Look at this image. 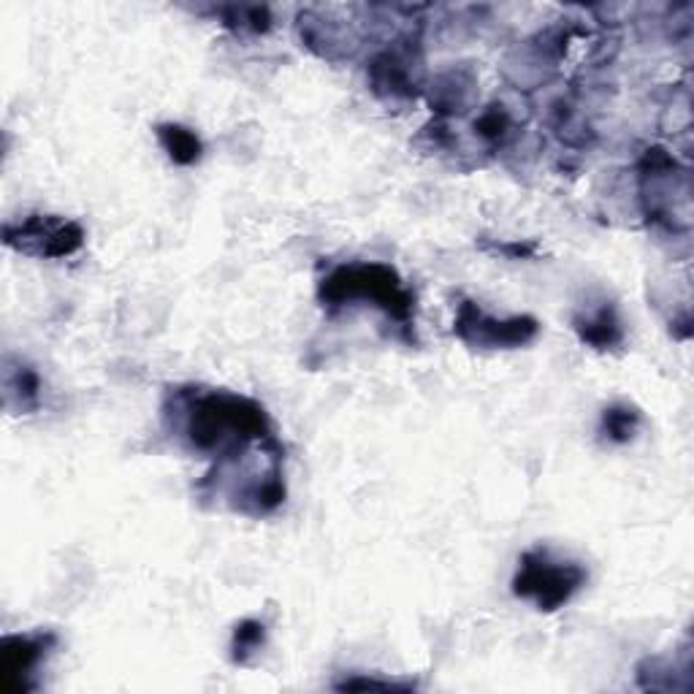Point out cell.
<instances>
[{
  "label": "cell",
  "instance_id": "9",
  "mask_svg": "<svg viewBox=\"0 0 694 694\" xmlns=\"http://www.w3.org/2000/svg\"><path fill=\"white\" fill-rule=\"evenodd\" d=\"M156 134L171 163L193 166L204 156V145H201L199 136L190 128L180 126V122H163V126H158Z\"/></svg>",
  "mask_w": 694,
  "mask_h": 694
},
{
  "label": "cell",
  "instance_id": "10",
  "mask_svg": "<svg viewBox=\"0 0 694 694\" xmlns=\"http://www.w3.org/2000/svg\"><path fill=\"white\" fill-rule=\"evenodd\" d=\"M370 76L372 85H375L377 90H385L388 95H405V98L413 95L410 68H407V63L402 61L399 55H394V52L377 55L370 65Z\"/></svg>",
  "mask_w": 694,
  "mask_h": 694
},
{
  "label": "cell",
  "instance_id": "12",
  "mask_svg": "<svg viewBox=\"0 0 694 694\" xmlns=\"http://www.w3.org/2000/svg\"><path fill=\"white\" fill-rule=\"evenodd\" d=\"M266 627L255 619H245L236 624L234 638H231V660L234 664H247L264 649Z\"/></svg>",
  "mask_w": 694,
  "mask_h": 694
},
{
  "label": "cell",
  "instance_id": "3",
  "mask_svg": "<svg viewBox=\"0 0 694 694\" xmlns=\"http://www.w3.org/2000/svg\"><path fill=\"white\" fill-rule=\"evenodd\" d=\"M586 569L573 559H562L551 548H530L521 554L513 578V595L530 600L537 610L554 613L586 586Z\"/></svg>",
  "mask_w": 694,
  "mask_h": 694
},
{
  "label": "cell",
  "instance_id": "5",
  "mask_svg": "<svg viewBox=\"0 0 694 694\" xmlns=\"http://www.w3.org/2000/svg\"><path fill=\"white\" fill-rule=\"evenodd\" d=\"M6 247L33 258H68L85 245V231L79 223L57 215H28L20 223L3 225Z\"/></svg>",
  "mask_w": 694,
  "mask_h": 694
},
{
  "label": "cell",
  "instance_id": "8",
  "mask_svg": "<svg viewBox=\"0 0 694 694\" xmlns=\"http://www.w3.org/2000/svg\"><path fill=\"white\" fill-rule=\"evenodd\" d=\"M3 388H6V405L17 407L20 413H31L39 407V394H41V380L28 364H11V359L6 361L3 372Z\"/></svg>",
  "mask_w": 694,
  "mask_h": 694
},
{
  "label": "cell",
  "instance_id": "11",
  "mask_svg": "<svg viewBox=\"0 0 694 694\" xmlns=\"http://www.w3.org/2000/svg\"><path fill=\"white\" fill-rule=\"evenodd\" d=\"M640 429V413L630 405H610L608 410L602 413V424L600 431L608 437L610 442L624 445L630 442Z\"/></svg>",
  "mask_w": 694,
  "mask_h": 694
},
{
  "label": "cell",
  "instance_id": "1",
  "mask_svg": "<svg viewBox=\"0 0 694 694\" xmlns=\"http://www.w3.org/2000/svg\"><path fill=\"white\" fill-rule=\"evenodd\" d=\"M182 437L195 453L215 459L217 474L245 461L253 450H282L264 405L231 391L188 388L174 396Z\"/></svg>",
  "mask_w": 694,
  "mask_h": 694
},
{
  "label": "cell",
  "instance_id": "6",
  "mask_svg": "<svg viewBox=\"0 0 694 694\" xmlns=\"http://www.w3.org/2000/svg\"><path fill=\"white\" fill-rule=\"evenodd\" d=\"M57 643L55 632H28L6 634L0 645V673H3L6 692H31L35 690L33 675L39 664L46 660Z\"/></svg>",
  "mask_w": 694,
  "mask_h": 694
},
{
  "label": "cell",
  "instance_id": "2",
  "mask_svg": "<svg viewBox=\"0 0 694 694\" xmlns=\"http://www.w3.org/2000/svg\"><path fill=\"white\" fill-rule=\"evenodd\" d=\"M323 307H353L355 301L377 307L399 329L415 325V296L394 266L385 264H345L323 277L318 288Z\"/></svg>",
  "mask_w": 694,
  "mask_h": 694
},
{
  "label": "cell",
  "instance_id": "14",
  "mask_svg": "<svg viewBox=\"0 0 694 694\" xmlns=\"http://www.w3.org/2000/svg\"><path fill=\"white\" fill-rule=\"evenodd\" d=\"M474 130L480 134V139H485L489 145H500L510 130V115L505 111V106H489L483 115L474 122Z\"/></svg>",
  "mask_w": 694,
  "mask_h": 694
},
{
  "label": "cell",
  "instance_id": "4",
  "mask_svg": "<svg viewBox=\"0 0 694 694\" xmlns=\"http://www.w3.org/2000/svg\"><path fill=\"white\" fill-rule=\"evenodd\" d=\"M453 334L465 345L480 350H513L537 340L540 323L532 316H515L508 320L491 318L470 299H465L456 310Z\"/></svg>",
  "mask_w": 694,
  "mask_h": 694
},
{
  "label": "cell",
  "instance_id": "13",
  "mask_svg": "<svg viewBox=\"0 0 694 694\" xmlns=\"http://www.w3.org/2000/svg\"><path fill=\"white\" fill-rule=\"evenodd\" d=\"M225 14V25L236 28V31H253V33H264L269 31L271 17L266 6H228L223 9Z\"/></svg>",
  "mask_w": 694,
  "mask_h": 694
},
{
  "label": "cell",
  "instance_id": "15",
  "mask_svg": "<svg viewBox=\"0 0 694 694\" xmlns=\"http://www.w3.org/2000/svg\"><path fill=\"white\" fill-rule=\"evenodd\" d=\"M337 690H407V686L394 684V681H375V679H345L337 684Z\"/></svg>",
  "mask_w": 694,
  "mask_h": 694
},
{
  "label": "cell",
  "instance_id": "7",
  "mask_svg": "<svg viewBox=\"0 0 694 694\" xmlns=\"http://www.w3.org/2000/svg\"><path fill=\"white\" fill-rule=\"evenodd\" d=\"M573 329L584 345H591L595 350H610L621 345V340H624V329H621V320L616 316V307L608 305V301L591 316L575 318Z\"/></svg>",
  "mask_w": 694,
  "mask_h": 694
}]
</instances>
